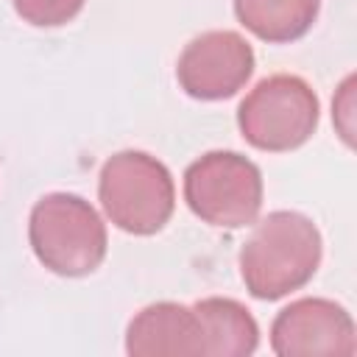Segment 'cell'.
Returning a JSON list of instances; mask_svg holds the SVG:
<instances>
[{
    "instance_id": "5b68a950",
    "label": "cell",
    "mask_w": 357,
    "mask_h": 357,
    "mask_svg": "<svg viewBox=\"0 0 357 357\" xmlns=\"http://www.w3.org/2000/svg\"><path fill=\"white\" fill-rule=\"evenodd\" d=\"M184 201L209 226H251L262 209V173L237 151H209L184 170Z\"/></svg>"
},
{
    "instance_id": "3957f363",
    "label": "cell",
    "mask_w": 357,
    "mask_h": 357,
    "mask_svg": "<svg viewBox=\"0 0 357 357\" xmlns=\"http://www.w3.org/2000/svg\"><path fill=\"white\" fill-rule=\"evenodd\" d=\"M98 198L106 218L137 237L165 229L176 209V184L170 170L145 151H120L100 167Z\"/></svg>"
},
{
    "instance_id": "7a4b0ae2",
    "label": "cell",
    "mask_w": 357,
    "mask_h": 357,
    "mask_svg": "<svg viewBox=\"0 0 357 357\" xmlns=\"http://www.w3.org/2000/svg\"><path fill=\"white\" fill-rule=\"evenodd\" d=\"M28 240L36 259L59 276H86L106 257V223L89 201L73 192L42 195L28 218Z\"/></svg>"
},
{
    "instance_id": "6da1fadb",
    "label": "cell",
    "mask_w": 357,
    "mask_h": 357,
    "mask_svg": "<svg viewBox=\"0 0 357 357\" xmlns=\"http://www.w3.org/2000/svg\"><path fill=\"white\" fill-rule=\"evenodd\" d=\"M321 251V231L307 215L276 209L254 226L240 251L243 284L254 298H284L315 276Z\"/></svg>"
},
{
    "instance_id": "9c48e42d",
    "label": "cell",
    "mask_w": 357,
    "mask_h": 357,
    "mask_svg": "<svg viewBox=\"0 0 357 357\" xmlns=\"http://www.w3.org/2000/svg\"><path fill=\"white\" fill-rule=\"evenodd\" d=\"M204 326V354L209 357H248L259 346V326L254 315L234 298L209 296L192 304Z\"/></svg>"
},
{
    "instance_id": "52a82bcc",
    "label": "cell",
    "mask_w": 357,
    "mask_h": 357,
    "mask_svg": "<svg viewBox=\"0 0 357 357\" xmlns=\"http://www.w3.org/2000/svg\"><path fill=\"white\" fill-rule=\"evenodd\" d=\"M254 75V50L237 31H206L178 56V86L195 100L237 95Z\"/></svg>"
},
{
    "instance_id": "277c9868",
    "label": "cell",
    "mask_w": 357,
    "mask_h": 357,
    "mask_svg": "<svg viewBox=\"0 0 357 357\" xmlns=\"http://www.w3.org/2000/svg\"><path fill=\"white\" fill-rule=\"evenodd\" d=\"M321 103L298 75H268L240 103L237 126L248 145L271 153L301 148L318 128Z\"/></svg>"
},
{
    "instance_id": "8fae6325",
    "label": "cell",
    "mask_w": 357,
    "mask_h": 357,
    "mask_svg": "<svg viewBox=\"0 0 357 357\" xmlns=\"http://www.w3.org/2000/svg\"><path fill=\"white\" fill-rule=\"evenodd\" d=\"M86 0H14V11L36 28H59L78 17Z\"/></svg>"
},
{
    "instance_id": "8992f818",
    "label": "cell",
    "mask_w": 357,
    "mask_h": 357,
    "mask_svg": "<svg viewBox=\"0 0 357 357\" xmlns=\"http://www.w3.org/2000/svg\"><path fill=\"white\" fill-rule=\"evenodd\" d=\"M271 349L279 357H351L357 351L354 321L332 298L307 296L273 318Z\"/></svg>"
},
{
    "instance_id": "30bf717a",
    "label": "cell",
    "mask_w": 357,
    "mask_h": 357,
    "mask_svg": "<svg viewBox=\"0 0 357 357\" xmlns=\"http://www.w3.org/2000/svg\"><path fill=\"white\" fill-rule=\"evenodd\" d=\"M321 11V0H234V14L245 31L271 45L301 39Z\"/></svg>"
},
{
    "instance_id": "ba28073f",
    "label": "cell",
    "mask_w": 357,
    "mask_h": 357,
    "mask_svg": "<svg viewBox=\"0 0 357 357\" xmlns=\"http://www.w3.org/2000/svg\"><path fill=\"white\" fill-rule=\"evenodd\" d=\"M126 351L131 357H198L204 354V326L192 307L156 301L131 318Z\"/></svg>"
},
{
    "instance_id": "7c38bea8",
    "label": "cell",
    "mask_w": 357,
    "mask_h": 357,
    "mask_svg": "<svg viewBox=\"0 0 357 357\" xmlns=\"http://www.w3.org/2000/svg\"><path fill=\"white\" fill-rule=\"evenodd\" d=\"M351 86H354V78L349 75L346 81H343V86H340V95H337V100H335V120H337V128H340V137L346 139V145H351V123H349V117H351Z\"/></svg>"
}]
</instances>
